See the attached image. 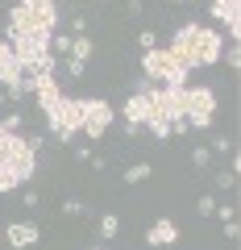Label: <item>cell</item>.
<instances>
[{
  "mask_svg": "<svg viewBox=\"0 0 241 250\" xmlns=\"http://www.w3.org/2000/svg\"><path fill=\"white\" fill-rule=\"evenodd\" d=\"M96 250H100V246H96Z\"/></svg>",
  "mask_w": 241,
  "mask_h": 250,
  "instance_id": "obj_23",
  "label": "cell"
},
{
  "mask_svg": "<svg viewBox=\"0 0 241 250\" xmlns=\"http://www.w3.org/2000/svg\"><path fill=\"white\" fill-rule=\"evenodd\" d=\"M216 184H221V188H233V184H237V175H233V171H216Z\"/></svg>",
  "mask_w": 241,
  "mask_h": 250,
  "instance_id": "obj_20",
  "label": "cell"
},
{
  "mask_svg": "<svg viewBox=\"0 0 241 250\" xmlns=\"http://www.w3.org/2000/svg\"><path fill=\"white\" fill-rule=\"evenodd\" d=\"M208 150H212V154H229V138H224V134H216V138H212V146H208Z\"/></svg>",
  "mask_w": 241,
  "mask_h": 250,
  "instance_id": "obj_17",
  "label": "cell"
},
{
  "mask_svg": "<svg viewBox=\"0 0 241 250\" xmlns=\"http://www.w3.org/2000/svg\"><path fill=\"white\" fill-rule=\"evenodd\" d=\"M137 42H142V50H154V46H158V34H154V29H142Z\"/></svg>",
  "mask_w": 241,
  "mask_h": 250,
  "instance_id": "obj_15",
  "label": "cell"
},
{
  "mask_svg": "<svg viewBox=\"0 0 241 250\" xmlns=\"http://www.w3.org/2000/svg\"><path fill=\"white\" fill-rule=\"evenodd\" d=\"M34 154L37 150L29 138H21V134L0 125V192H17V188H25L34 179V171H37Z\"/></svg>",
  "mask_w": 241,
  "mask_h": 250,
  "instance_id": "obj_5",
  "label": "cell"
},
{
  "mask_svg": "<svg viewBox=\"0 0 241 250\" xmlns=\"http://www.w3.org/2000/svg\"><path fill=\"white\" fill-rule=\"evenodd\" d=\"M37 238H42V229H37L34 221H13V225H4V242H9L13 250H25V246H34Z\"/></svg>",
  "mask_w": 241,
  "mask_h": 250,
  "instance_id": "obj_9",
  "label": "cell"
},
{
  "mask_svg": "<svg viewBox=\"0 0 241 250\" xmlns=\"http://www.w3.org/2000/svg\"><path fill=\"white\" fill-rule=\"evenodd\" d=\"M191 163H196V167H208V163H212V150H208V146H196V154H191Z\"/></svg>",
  "mask_w": 241,
  "mask_h": 250,
  "instance_id": "obj_16",
  "label": "cell"
},
{
  "mask_svg": "<svg viewBox=\"0 0 241 250\" xmlns=\"http://www.w3.org/2000/svg\"><path fill=\"white\" fill-rule=\"evenodd\" d=\"M0 242H4V229H0Z\"/></svg>",
  "mask_w": 241,
  "mask_h": 250,
  "instance_id": "obj_22",
  "label": "cell"
},
{
  "mask_svg": "<svg viewBox=\"0 0 241 250\" xmlns=\"http://www.w3.org/2000/svg\"><path fill=\"white\" fill-rule=\"evenodd\" d=\"M229 67H233V71H237V67H241V50H237V42L229 46Z\"/></svg>",
  "mask_w": 241,
  "mask_h": 250,
  "instance_id": "obj_21",
  "label": "cell"
},
{
  "mask_svg": "<svg viewBox=\"0 0 241 250\" xmlns=\"http://www.w3.org/2000/svg\"><path fill=\"white\" fill-rule=\"evenodd\" d=\"M116 229H121V217H116V213H104V217H100V238H104V242H112Z\"/></svg>",
  "mask_w": 241,
  "mask_h": 250,
  "instance_id": "obj_11",
  "label": "cell"
},
{
  "mask_svg": "<svg viewBox=\"0 0 241 250\" xmlns=\"http://www.w3.org/2000/svg\"><path fill=\"white\" fill-rule=\"evenodd\" d=\"M58 34V0H17L9 9V46L21 71H54L50 38Z\"/></svg>",
  "mask_w": 241,
  "mask_h": 250,
  "instance_id": "obj_4",
  "label": "cell"
},
{
  "mask_svg": "<svg viewBox=\"0 0 241 250\" xmlns=\"http://www.w3.org/2000/svg\"><path fill=\"white\" fill-rule=\"evenodd\" d=\"M0 125H4V129H13V134H17V129H21V113H9V117H4V121H0Z\"/></svg>",
  "mask_w": 241,
  "mask_h": 250,
  "instance_id": "obj_19",
  "label": "cell"
},
{
  "mask_svg": "<svg viewBox=\"0 0 241 250\" xmlns=\"http://www.w3.org/2000/svg\"><path fill=\"white\" fill-rule=\"evenodd\" d=\"M0 83H4V96L9 100H21L29 92L25 71H21V62H17V54H13L9 42H0Z\"/></svg>",
  "mask_w": 241,
  "mask_h": 250,
  "instance_id": "obj_6",
  "label": "cell"
},
{
  "mask_svg": "<svg viewBox=\"0 0 241 250\" xmlns=\"http://www.w3.org/2000/svg\"><path fill=\"white\" fill-rule=\"evenodd\" d=\"M125 125H150V134L158 142H167L170 134L183 129H212L216 117V92L212 88H167V83H146L142 92L125 100L121 108Z\"/></svg>",
  "mask_w": 241,
  "mask_h": 250,
  "instance_id": "obj_1",
  "label": "cell"
},
{
  "mask_svg": "<svg viewBox=\"0 0 241 250\" xmlns=\"http://www.w3.org/2000/svg\"><path fill=\"white\" fill-rule=\"evenodd\" d=\"M63 213H67V217H88L92 208L83 205V200H63Z\"/></svg>",
  "mask_w": 241,
  "mask_h": 250,
  "instance_id": "obj_13",
  "label": "cell"
},
{
  "mask_svg": "<svg viewBox=\"0 0 241 250\" xmlns=\"http://www.w3.org/2000/svg\"><path fill=\"white\" fill-rule=\"evenodd\" d=\"M196 208H200V217H212L216 213V196H208V192H204V196L196 200Z\"/></svg>",
  "mask_w": 241,
  "mask_h": 250,
  "instance_id": "obj_14",
  "label": "cell"
},
{
  "mask_svg": "<svg viewBox=\"0 0 241 250\" xmlns=\"http://www.w3.org/2000/svg\"><path fill=\"white\" fill-rule=\"evenodd\" d=\"M25 83L37 96V104H42L50 134L63 146H71L79 134H88L92 142H100V138L108 134V125H112V104H108V100H75V96H67V92L54 83V71H37V75H29Z\"/></svg>",
  "mask_w": 241,
  "mask_h": 250,
  "instance_id": "obj_3",
  "label": "cell"
},
{
  "mask_svg": "<svg viewBox=\"0 0 241 250\" xmlns=\"http://www.w3.org/2000/svg\"><path fill=\"white\" fill-rule=\"evenodd\" d=\"M221 54H224V38L216 29L200 25V21H183L167 46L142 50V71H146V83L179 88V83H187V75L196 67L221 62Z\"/></svg>",
  "mask_w": 241,
  "mask_h": 250,
  "instance_id": "obj_2",
  "label": "cell"
},
{
  "mask_svg": "<svg viewBox=\"0 0 241 250\" xmlns=\"http://www.w3.org/2000/svg\"><path fill=\"white\" fill-rule=\"evenodd\" d=\"M88 59H92V38L88 34H75L71 54H67V71H71V80H79V75L88 71Z\"/></svg>",
  "mask_w": 241,
  "mask_h": 250,
  "instance_id": "obj_8",
  "label": "cell"
},
{
  "mask_svg": "<svg viewBox=\"0 0 241 250\" xmlns=\"http://www.w3.org/2000/svg\"><path fill=\"white\" fill-rule=\"evenodd\" d=\"M175 242H179V225L167 221V217L146 229V246H175Z\"/></svg>",
  "mask_w": 241,
  "mask_h": 250,
  "instance_id": "obj_10",
  "label": "cell"
},
{
  "mask_svg": "<svg viewBox=\"0 0 241 250\" xmlns=\"http://www.w3.org/2000/svg\"><path fill=\"white\" fill-rule=\"evenodd\" d=\"M212 4V17L221 21L224 29H229V38L237 42L241 38V0H208Z\"/></svg>",
  "mask_w": 241,
  "mask_h": 250,
  "instance_id": "obj_7",
  "label": "cell"
},
{
  "mask_svg": "<svg viewBox=\"0 0 241 250\" xmlns=\"http://www.w3.org/2000/svg\"><path fill=\"white\" fill-rule=\"evenodd\" d=\"M212 217H221V221H237V208H233V205H216Z\"/></svg>",
  "mask_w": 241,
  "mask_h": 250,
  "instance_id": "obj_18",
  "label": "cell"
},
{
  "mask_svg": "<svg viewBox=\"0 0 241 250\" xmlns=\"http://www.w3.org/2000/svg\"><path fill=\"white\" fill-rule=\"evenodd\" d=\"M150 163H133V167H125V184H142V179H150Z\"/></svg>",
  "mask_w": 241,
  "mask_h": 250,
  "instance_id": "obj_12",
  "label": "cell"
}]
</instances>
